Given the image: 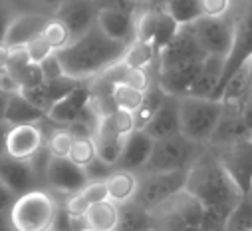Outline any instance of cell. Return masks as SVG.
<instances>
[{"instance_id":"60d3db41","label":"cell","mask_w":252,"mask_h":231,"mask_svg":"<svg viewBox=\"0 0 252 231\" xmlns=\"http://www.w3.org/2000/svg\"><path fill=\"white\" fill-rule=\"evenodd\" d=\"M234 0H201L203 16H224L230 12Z\"/></svg>"},{"instance_id":"ee69618b","label":"cell","mask_w":252,"mask_h":231,"mask_svg":"<svg viewBox=\"0 0 252 231\" xmlns=\"http://www.w3.org/2000/svg\"><path fill=\"white\" fill-rule=\"evenodd\" d=\"M84 197L88 199V203H95V201H101V199H109L107 197V188H105V182H88L82 190Z\"/></svg>"},{"instance_id":"277c9868","label":"cell","mask_w":252,"mask_h":231,"mask_svg":"<svg viewBox=\"0 0 252 231\" xmlns=\"http://www.w3.org/2000/svg\"><path fill=\"white\" fill-rule=\"evenodd\" d=\"M222 108L220 98L181 96V134L207 146L222 118Z\"/></svg>"},{"instance_id":"1f68e13d","label":"cell","mask_w":252,"mask_h":231,"mask_svg":"<svg viewBox=\"0 0 252 231\" xmlns=\"http://www.w3.org/2000/svg\"><path fill=\"white\" fill-rule=\"evenodd\" d=\"M226 231H252V199L246 193L228 213Z\"/></svg>"},{"instance_id":"f6af8a7d","label":"cell","mask_w":252,"mask_h":231,"mask_svg":"<svg viewBox=\"0 0 252 231\" xmlns=\"http://www.w3.org/2000/svg\"><path fill=\"white\" fill-rule=\"evenodd\" d=\"M95 4L97 8H119L135 14L141 2H137V0H95Z\"/></svg>"},{"instance_id":"c3c4849f","label":"cell","mask_w":252,"mask_h":231,"mask_svg":"<svg viewBox=\"0 0 252 231\" xmlns=\"http://www.w3.org/2000/svg\"><path fill=\"white\" fill-rule=\"evenodd\" d=\"M10 132V124L8 122H0V157L6 155V138Z\"/></svg>"},{"instance_id":"484cf974","label":"cell","mask_w":252,"mask_h":231,"mask_svg":"<svg viewBox=\"0 0 252 231\" xmlns=\"http://www.w3.org/2000/svg\"><path fill=\"white\" fill-rule=\"evenodd\" d=\"M157 56H159V50L155 46L153 40H139V38H133L127 48L123 52V58L121 62L127 64V66H137V68H149L153 70V74L157 72Z\"/></svg>"},{"instance_id":"83f0119b","label":"cell","mask_w":252,"mask_h":231,"mask_svg":"<svg viewBox=\"0 0 252 231\" xmlns=\"http://www.w3.org/2000/svg\"><path fill=\"white\" fill-rule=\"evenodd\" d=\"M151 213L137 205L135 201L119 203V221L115 231H151Z\"/></svg>"},{"instance_id":"603a6c76","label":"cell","mask_w":252,"mask_h":231,"mask_svg":"<svg viewBox=\"0 0 252 231\" xmlns=\"http://www.w3.org/2000/svg\"><path fill=\"white\" fill-rule=\"evenodd\" d=\"M44 120H46V112L34 106L28 98H24L20 90L10 94L4 122H8L10 126H20V124H42Z\"/></svg>"},{"instance_id":"f35d334b","label":"cell","mask_w":252,"mask_h":231,"mask_svg":"<svg viewBox=\"0 0 252 231\" xmlns=\"http://www.w3.org/2000/svg\"><path fill=\"white\" fill-rule=\"evenodd\" d=\"M26 52H28V58H30V60H32L34 64L44 62L50 54H54L52 46L44 40V36H42V34H40V36H36V38H32L30 42H26Z\"/></svg>"},{"instance_id":"5b68a950","label":"cell","mask_w":252,"mask_h":231,"mask_svg":"<svg viewBox=\"0 0 252 231\" xmlns=\"http://www.w3.org/2000/svg\"><path fill=\"white\" fill-rule=\"evenodd\" d=\"M207 146L189 140L185 134H175L153 142L149 159L141 171H179L189 169L197 157L205 152ZM139 173V171H137Z\"/></svg>"},{"instance_id":"11a10c76","label":"cell","mask_w":252,"mask_h":231,"mask_svg":"<svg viewBox=\"0 0 252 231\" xmlns=\"http://www.w3.org/2000/svg\"><path fill=\"white\" fill-rule=\"evenodd\" d=\"M137 2H141V0H137Z\"/></svg>"},{"instance_id":"ac0fdd59","label":"cell","mask_w":252,"mask_h":231,"mask_svg":"<svg viewBox=\"0 0 252 231\" xmlns=\"http://www.w3.org/2000/svg\"><path fill=\"white\" fill-rule=\"evenodd\" d=\"M153 142H155V140H153L143 128L133 130L127 138H125V144H123V150H121L119 159L115 161V167H117V169L141 171V167H143L145 161L149 159Z\"/></svg>"},{"instance_id":"836d02e7","label":"cell","mask_w":252,"mask_h":231,"mask_svg":"<svg viewBox=\"0 0 252 231\" xmlns=\"http://www.w3.org/2000/svg\"><path fill=\"white\" fill-rule=\"evenodd\" d=\"M179 28V22L169 14V10L165 6H159L157 10V26H155V36H153V42L157 46V50H161L177 32Z\"/></svg>"},{"instance_id":"681fc988","label":"cell","mask_w":252,"mask_h":231,"mask_svg":"<svg viewBox=\"0 0 252 231\" xmlns=\"http://www.w3.org/2000/svg\"><path fill=\"white\" fill-rule=\"evenodd\" d=\"M10 90L0 86V122H4V116H6V106H8V98H10Z\"/></svg>"},{"instance_id":"f1b7e54d","label":"cell","mask_w":252,"mask_h":231,"mask_svg":"<svg viewBox=\"0 0 252 231\" xmlns=\"http://www.w3.org/2000/svg\"><path fill=\"white\" fill-rule=\"evenodd\" d=\"M143 94L145 92H141V90H137V88H133L129 84H125L121 80H113L109 84V96H111L115 108L125 110V112H131V114H135L141 108Z\"/></svg>"},{"instance_id":"7bdbcfd3","label":"cell","mask_w":252,"mask_h":231,"mask_svg":"<svg viewBox=\"0 0 252 231\" xmlns=\"http://www.w3.org/2000/svg\"><path fill=\"white\" fill-rule=\"evenodd\" d=\"M40 70H42V76L46 80H56V78H62V76H66L64 70H62V64H60V58L58 54H50L44 62H40Z\"/></svg>"},{"instance_id":"d590c367","label":"cell","mask_w":252,"mask_h":231,"mask_svg":"<svg viewBox=\"0 0 252 231\" xmlns=\"http://www.w3.org/2000/svg\"><path fill=\"white\" fill-rule=\"evenodd\" d=\"M10 2L18 12H36V14L54 16L62 4V0H10Z\"/></svg>"},{"instance_id":"e575fe53","label":"cell","mask_w":252,"mask_h":231,"mask_svg":"<svg viewBox=\"0 0 252 231\" xmlns=\"http://www.w3.org/2000/svg\"><path fill=\"white\" fill-rule=\"evenodd\" d=\"M95 155H97V152H95V144H94L92 136H76L68 157H70L74 163L86 167Z\"/></svg>"},{"instance_id":"8992f818","label":"cell","mask_w":252,"mask_h":231,"mask_svg":"<svg viewBox=\"0 0 252 231\" xmlns=\"http://www.w3.org/2000/svg\"><path fill=\"white\" fill-rule=\"evenodd\" d=\"M230 14L234 20V42H232V50L224 62V72H222L220 84L213 98H219L226 80L240 68L242 62H246L252 56V0H234Z\"/></svg>"},{"instance_id":"5bb4252c","label":"cell","mask_w":252,"mask_h":231,"mask_svg":"<svg viewBox=\"0 0 252 231\" xmlns=\"http://www.w3.org/2000/svg\"><path fill=\"white\" fill-rule=\"evenodd\" d=\"M54 16H58L70 28L74 38H78L95 24L97 4L95 0H62Z\"/></svg>"},{"instance_id":"6da1fadb","label":"cell","mask_w":252,"mask_h":231,"mask_svg":"<svg viewBox=\"0 0 252 231\" xmlns=\"http://www.w3.org/2000/svg\"><path fill=\"white\" fill-rule=\"evenodd\" d=\"M185 190L195 195L205 207L203 221L220 223H226L228 213L244 195L209 146L197 157V161L187 169Z\"/></svg>"},{"instance_id":"d6a6232c","label":"cell","mask_w":252,"mask_h":231,"mask_svg":"<svg viewBox=\"0 0 252 231\" xmlns=\"http://www.w3.org/2000/svg\"><path fill=\"white\" fill-rule=\"evenodd\" d=\"M165 8L169 10V14L179 24L195 22L197 18L203 16V12H201V0H169Z\"/></svg>"},{"instance_id":"4fadbf2b","label":"cell","mask_w":252,"mask_h":231,"mask_svg":"<svg viewBox=\"0 0 252 231\" xmlns=\"http://www.w3.org/2000/svg\"><path fill=\"white\" fill-rule=\"evenodd\" d=\"M153 140L181 134V96L165 94L161 106L143 128Z\"/></svg>"},{"instance_id":"4316f807","label":"cell","mask_w":252,"mask_h":231,"mask_svg":"<svg viewBox=\"0 0 252 231\" xmlns=\"http://www.w3.org/2000/svg\"><path fill=\"white\" fill-rule=\"evenodd\" d=\"M42 126H44V146L50 150V154L56 157H68L72 144L76 140V134L72 132V128L52 124L48 118L42 122Z\"/></svg>"},{"instance_id":"44dd1931","label":"cell","mask_w":252,"mask_h":231,"mask_svg":"<svg viewBox=\"0 0 252 231\" xmlns=\"http://www.w3.org/2000/svg\"><path fill=\"white\" fill-rule=\"evenodd\" d=\"M224 62H226V58H222V56L207 54V58L203 60V66L199 70V76H197L191 92H189V96L213 98L219 84H220V78H222V72H224Z\"/></svg>"},{"instance_id":"ab89813d","label":"cell","mask_w":252,"mask_h":231,"mask_svg":"<svg viewBox=\"0 0 252 231\" xmlns=\"http://www.w3.org/2000/svg\"><path fill=\"white\" fill-rule=\"evenodd\" d=\"M115 167L111 165V163H107V161H103L101 157H94L86 167H84V171H86V176H88V182H105V178L109 176V173L113 171Z\"/></svg>"},{"instance_id":"816d5d0a","label":"cell","mask_w":252,"mask_h":231,"mask_svg":"<svg viewBox=\"0 0 252 231\" xmlns=\"http://www.w3.org/2000/svg\"><path fill=\"white\" fill-rule=\"evenodd\" d=\"M169 0H141V4L145 6H153V8H159V6H167Z\"/></svg>"},{"instance_id":"7402d4cb","label":"cell","mask_w":252,"mask_h":231,"mask_svg":"<svg viewBox=\"0 0 252 231\" xmlns=\"http://www.w3.org/2000/svg\"><path fill=\"white\" fill-rule=\"evenodd\" d=\"M48 18L50 16L36 14V12H20V14H16V18L10 22V26L6 30L4 42L8 46H20V44L30 42L32 38L42 34V28H44Z\"/></svg>"},{"instance_id":"d4e9b609","label":"cell","mask_w":252,"mask_h":231,"mask_svg":"<svg viewBox=\"0 0 252 231\" xmlns=\"http://www.w3.org/2000/svg\"><path fill=\"white\" fill-rule=\"evenodd\" d=\"M84 221L88 227L95 231H115L117 221H119V203L111 199H101L95 201L88 207Z\"/></svg>"},{"instance_id":"9a60e30c","label":"cell","mask_w":252,"mask_h":231,"mask_svg":"<svg viewBox=\"0 0 252 231\" xmlns=\"http://www.w3.org/2000/svg\"><path fill=\"white\" fill-rule=\"evenodd\" d=\"M80 84H84L82 80H76V78H70V76H62V78H56V80H42L40 84L36 86H30V88H20V94L24 98H28L34 106H38L40 110L48 112L60 98H64L68 92H72L74 88H78Z\"/></svg>"},{"instance_id":"2e32d148","label":"cell","mask_w":252,"mask_h":231,"mask_svg":"<svg viewBox=\"0 0 252 231\" xmlns=\"http://www.w3.org/2000/svg\"><path fill=\"white\" fill-rule=\"evenodd\" d=\"M44 146V126L42 124H20L10 126L6 138V154L18 159H30Z\"/></svg>"},{"instance_id":"db71d44e","label":"cell","mask_w":252,"mask_h":231,"mask_svg":"<svg viewBox=\"0 0 252 231\" xmlns=\"http://www.w3.org/2000/svg\"><path fill=\"white\" fill-rule=\"evenodd\" d=\"M246 195H248V197H250V199H252V186H250V190H248V192H246Z\"/></svg>"},{"instance_id":"bcb514c9","label":"cell","mask_w":252,"mask_h":231,"mask_svg":"<svg viewBox=\"0 0 252 231\" xmlns=\"http://www.w3.org/2000/svg\"><path fill=\"white\" fill-rule=\"evenodd\" d=\"M14 199H16V195L10 192V188L2 180H0V211H10Z\"/></svg>"},{"instance_id":"f907efd6","label":"cell","mask_w":252,"mask_h":231,"mask_svg":"<svg viewBox=\"0 0 252 231\" xmlns=\"http://www.w3.org/2000/svg\"><path fill=\"white\" fill-rule=\"evenodd\" d=\"M0 231H14L12 225H10L8 211H0Z\"/></svg>"},{"instance_id":"ba28073f","label":"cell","mask_w":252,"mask_h":231,"mask_svg":"<svg viewBox=\"0 0 252 231\" xmlns=\"http://www.w3.org/2000/svg\"><path fill=\"white\" fill-rule=\"evenodd\" d=\"M209 148L215 152L220 165L226 169L232 182L240 188V192L246 193L252 186V138L246 134L230 142Z\"/></svg>"},{"instance_id":"b9f144b4","label":"cell","mask_w":252,"mask_h":231,"mask_svg":"<svg viewBox=\"0 0 252 231\" xmlns=\"http://www.w3.org/2000/svg\"><path fill=\"white\" fill-rule=\"evenodd\" d=\"M16 14H20L10 0H0V42H4L6 30L10 26V22L16 18Z\"/></svg>"},{"instance_id":"30bf717a","label":"cell","mask_w":252,"mask_h":231,"mask_svg":"<svg viewBox=\"0 0 252 231\" xmlns=\"http://www.w3.org/2000/svg\"><path fill=\"white\" fill-rule=\"evenodd\" d=\"M205 58H207V52L201 46L193 26L191 24H179L175 36L159 50L157 72L161 68H169V66H177V64H187V62H197V60H205Z\"/></svg>"},{"instance_id":"e0dca14e","label":"cell","mask_w":252,"mask_h":231,"mask_svg":"<svg viewBox=\"0 0 252 231\" xmlns=\"http://www.w3.org/2000/svg\"><path fill=\"white\" fill-rule=\"evenodd\" d=\"M203 66V60L197 62H187V64H177V66H169V68H161L155 74V80L161 84V88L167 94H175V96H189L191 92L199 70Z\"/></svg>"},{"instance_id":"3957f363","label":"cell","mask_w":252,"mask_h":231,"mask_svg":"<svg viewBox=\"0 0 252 231\" xmlns=\"http://www.w3.org/2000/svg\"><path fill=\"white\" fill-rule=\"evenodd\" d=\"M58 213V197L46 190H32L14 199L8 217L14 231H52Z\"/></svg>"},{"instance_id":"7dc6e473","label":"cell","mask_w":252,"mask_h":231,"mask_svg":"<svg viewBox=\"0 0 252 231\" xmlns=\"http://www.w3.org/2000/svg\"><path fill=\"white\" fill-rule=\"evenodd\" d=\"M10 62V46L6 42H0V76L6 74Z\"/></svg>"},{"instance_id":"74e56055","label":"cell","mask_w":252,"mask_h":231,"mask_svg":"<svg viewBox=\"0 0 252 231\" xmlns=\"http://www.w3.org/2000/svg\"><path fill=\"white\" fill-rule=\"evenodd\" d=\"M84 225H86V221H84V219L70 215L64 207H62V205L58 203V213H56V219H54L52 231H80Z\"/></svg>"},{"instance_id":"8d00e7d4","label":"cell","mask_w":252,"mask_h":231,"mask_svg":"<svg viewBox=\"0 0 252 231\" xmlns=\"http://www.w3.org/2000/svg\"><path fill=\"white\" fill-rule=\"evenodd\" d=\"M224 112H232L236 114L240 122L244 124L246 130L252 128V56H250V80H248V86H246V92L242 96V100L234 106V108H224Z\"/></svg>"},{"instance_id":"f5cc1de1","label":"cell","mask_w":252,"mask_h":231,"mask_svg":"<svg viewBox=\"0 0 252 231\" xmlns=\"http://www.w3.org/2000/svg\"><path fill=\"white\" fill-rule=\"evenodd\" d=\"M80 231H95V229H92V227H88V225H84Z\"/></svg>"},{"instance_id":"7c38bea8","label":"cell","mask_w":252,"mask_h":231,"mask_svg":"<svg viewBox=\"0 0 252 231\" xmlns=\"http://www.w3.org/2000/svg\"><path fill=\"white\" fill-rule=\"evenodd\" d=\"M0 180H2L10 192L18 197L22 193H28L32 190L46 188L40 176L34 171L30 159H18L12 155H2L0 157Z\"/></svg>"},{"instance_id":"f546056e","label":"cell","mask_w":252,"mask_h":231,"mask_svg":"<svg viewBox=\"0 0 252 231\" xmlns=\"http://www.w3.org/2000/svg\"><path fill=\"white\" fill-rule=\"evenodd\" d=\"M165 94H167V92L161 88V84H159L157 80H153V84H151V86L145 90V94H143V104H141V108L135 112V126H137V128H145V124L153 118V114H155L157 108L161 106Z\"/></svg>"},{"instance_id":"cb8c5ba5","label":"cell","mask_w":252,"mask_h":231,"mask_svg":"<svg viewBox=\"0 0 252 231\" xmlns=\"http://www.w3.org/2000/svg\"><path fill=\"white\" fill-rule=\"evenodd\" d=\"M139 176L137 171L131 169H113L105 178V188H107V197L115 203H125L131 201L135 192H137Z\"/></svg>"},{"instance_id":"4dcf8cb0","label":"cell","mask_w":252,"mask_h":231,"mask_svg":"<svg viewBox=\"0 0 252 231\" xmlns=\"http://www.w3.org/2000/svg\"><path fill=\"white\" fill-rule=\"evenodd\" d=\"M42 36H44V40L52 46L54 52L64 50V48L74 40L70 28H68L64 22H62L58 16H50V18L46 20V24H44V28H42Z\"/></svg>"},{"instance_id":"52a82bcc","label":"cell","mask_w":252,"mask_h":231,"mask_svg":"<svg viewBox=\"0 0 252 231\" xmlns=\"http://www.w3.org/2000/svg\"><path fill=\"white\" fill-rule=\"evenodd\" d=\"M137 192L131 201L141 205L147 211H153L157 205L185 190L187 169L179 171H139Z\"/></svg>"},{"instance_id":"9c48e42d","label":"cell","mask_w":252,"mask_h":231,"mask_svg":"<svg viewBox=\"0 0 252 231\" xmlns=\"http://www.w3.org/2000/svg\"><path fill=\"white\" fill-rule=\"evenodd\" d=\"M193 26L201 46L207 54H217L228 58L234 42V20L232 14L224 16H201L195 22H189Z\"/></svg>"},{"instance_id":"ffe728a7","label":"cell","mask_w":252,"mask_h":231,"mask_svg":"<svg viewBox=\"0 0 252 231\" xmlns=\"http://www.w3.org/2000/svg\"><path fill=\"white\" fill-rule=\"evenodd\" d=\"M92 140L95 144L97 157H101L103 161H107V163H111L115 167V161L119 159L123 144H125V136H121L113 128L109 114H103V116L97 118V124H95L94 134H92Z\"/></svg>"},{"instance_id":"d6986e66","label":"cell","mask_w":252,"mask_h":231,"mask_svg":"<svg viewBox=\"0 0 252 231\" xmlns=\"http://www.w3.org/2000/svg\"><path fill=\"white\" fill-rule=\"evenodd\" d=\"M95 24L113 40L129 44L135 38V14L119 8H97Z\"/></svg>"},{"instance_id":"7a4b0ae2","label":"cell","mask_w":252,"mask_h":231,"mask_svg":"<svg viewBox=\"0 0 252 231\" xmlns=\"http://www.w3.org/2000/svg\"><path fill=\"white\" fill-rule=\"evenodd\" d=\"M125 48L127 44L109 38L97 24H94L88 32L74 38L64 50L56 54L66 76L88 82L121 62Z\"/></svg>"},{"instance_id":"8fae6325","label":"cell","mask_w":252,"mask_h":231,"mask_svg":"<svg viewBox=\"0 0 252 231\" xmlns=\"http://www.w3.org/2000/svg\"><path fill=\"white\" fill-rule=\"evenodd\" d=\"M88 184V176L82 165L74 163L70 157H50L46 171V190L54 195H68L80 192Z\"/></svg>"}]
</instances>
